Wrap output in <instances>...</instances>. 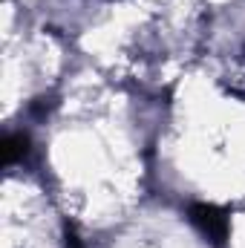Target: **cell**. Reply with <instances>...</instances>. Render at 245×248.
I'll list each match as a JSON object with an SVG mask.
<instances>
[{"label": "cell", "instance_id": "1", "mask_svg": "<svg viewBox=\"0 0 245 248\" xmlns=\"http://www.w3.org/2000/svg\"><path fill=\"white\" fill-rule=\"evenodd\" d=\"M190 222L199 228L202 237H208L216 246L228 237V217L219 208H214V205H205V202L202 205H193L190 208Z\"/></svg>", "mask_w": 245, "mask_h": 248}]
</instances>
